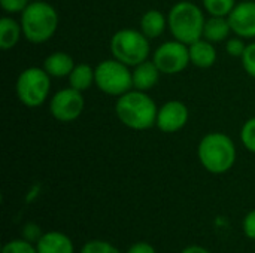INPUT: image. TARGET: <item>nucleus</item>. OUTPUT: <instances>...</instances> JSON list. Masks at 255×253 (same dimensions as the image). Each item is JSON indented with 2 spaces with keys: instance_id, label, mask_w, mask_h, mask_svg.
Here are the masks:
<instances>
[{
  "instance_id": "23",
  "label": "nucleus",
  "mask_w": 255,
  "mask_h": 253,
  "mask_svg": "<svg viewBox=\"0 0 255 253\" xmlns=\"http://www.w3.org/2000/svg\"><path fill=\"white\" fill-rule=\"evenodd\" d=\"M81 253H120L112 245L106 242H90L84 246Z\"/></svg>"
},
{
  "instance_id": "8",
  "label": "nucleus",
  "mask_w": 255,
  "mask_h": 253,
  "mask_svg": "<svg viewBox=\"0 0 255 253\" xmlns=\"http://www.w3.org/2000/svg\"><path fill=\"white\" fill-rule=\"evenodd\" d=\"M152 61L158 67V70L164 75H178L184 72L190 60V48L188 45L179 42V40H169L161 43L152 57Z\"/></svg>"
},
{
  "instance_id": "29",
  "label": "nucleus",
  "mask_w": 255,
  "mask_h": 253,
  "mask_svg": "<svg viewBox=\"0 0 255 253\" xmlns=\"http://www.w3.org/2000/svg\"><path fill=\"white\" fill-rule=\"evenodd\" d=\"M182 253H209L208 251H205L203 248H199V246H190L187 248Z\"/></svg>"
},
{
  "instance_id": "2",
  "label": "nucleus",
  "mask_w": 255,
  "mask_h": 253,
  "mask_svg": "<svg viewBox=\"0 0 255 253\" xmlns=\"http://www.w3.org/2000/svg\"><path fill=\"white\" fill-rule=\"evenodd\" d=\"M21 28L24 37L31 43L48 42L58 28V13L46 1H31L21 12Z\"/></svg>"
},
{
  "instance_id": "4",
  "label": "nucleus",
  "mask_w": 255,
  "mask_h": 253,
  "mask_svg": "<svg viewBox=\"0 0 255 253\" xmlns=\"http://www.w3.org/2000/svg\"><path fill=\"white\" fill-rule=\"evenodd\" d=\"M197 157L208 171L221 174L235 166L236 146L224 133H208L199 143Z\"/></svg>"
},
{
  "instance_id": "26",
  "label": "nucleus",
  "mask_w": 255,
  "mask_h": 253,
  "mask_svg": "<svg viewBox=\"0 0 255 253\" xmlns=\"http://www.w3.org/2000/svg\"><path fill=\"white\" fill-rule=\"evenodd\" d=\"M28 0H0V6L7 13H21L27 6Z\"/></svg>"
},
{
  "instance_id": "17",
  "label": "nucleus",
  "mask_w": 255,
  "mask_h": 253,
  "mask_svg": "<svg viewBox=\"0 0 255 253\" xmlns=\"http://www.w3.org/2000/svg\"><path fill=\"white\" fill-rule=\"evenodd\" d=\"M230 31H232V27H230L227 16H211L205 22L203 39H206L212 43H218V42L226 40L229 37Z\"/></svg>"
},
{
  "instance_id": "6",
  "label": "nucleus",
  "mask_w": 255,
  "mask_h": 253,
  "mask_svg": "<svg viewBox=\"0 0 255 253\" xmlns=\"http://www.w3.org/2000/svg\"><path fill=\"white\" fill-rule=\"evenodd\" d=\"M51 89V76L42 67H28L16 79V97L27 107L42 106Z\"/></svg>"
},
{
  "instance_id": "22",
  "label": "nucleus",
  "mask_w": 255,
  "mask_h": 253,
  "mask_svg": "<svg viewBox=\"0 0 255 253\" xmlns=\"http://www.w3.org/2000/svg\"><path fill=\"white\" fill-rule=\"evenodd\" d=\"M242 58V66L245 69V72L255 79V42L247 45Z\"/></svg>"
},
{
  "instance_id": "27",
  "label": "nucleus",
  "mask_w": 255,
  "mask_h": 253,
  "mask_svg": "<svg viewBox=\"0 0 255 253\" xmlns=\"http://www.w3.org/2000/svg\"><path fill=\"white\" fill-rule=\"evenodd\" d=\"M244 228H245V234L251 239L255 240V210H253L244 222Z\"/></svg>"
},
{
  "instance_id": "28",
  "label": "nucleus",
  "mask_w": 255,
  "mask_h": 253,
  "mask_svg": "<svg viewBox=\"0 0 255 253\" xmlns=\"http://www.w3.org/2000/svg\"><path fill=\"white\" fill-rule=\"evenodd\" d=\"M127 253H155V251L148 243H137V245L131 246V249Z\"/></svg>"
},
{
  "instance_id": "15",
  "label": "nucleus",
  "mask_w": 255,
  "mask_h": 253,
  "mask_svg": "<svg viewBox=\"0 0 255 253\" xmlns=\"http://www.w3.org/2000/svg\"><path fill=\"white\" fill-rule=\"evenodd\" d=\"M166 27H167V19L164 13L157 9L146 10L140 18V31L148 39L160 37L164 33Z\"/></svg>"
},
{
  "instance_id": "14",
  "label": "nucleus",
  "mask_w": 255,
  "mask_h": 253,
  "mask_svg": "<svg viewBox=\"0 0 255 253\" xmlns=\"http://www.w3.org/2000/svg\"><path fill=\"white\" fill-rule=\"evenodd\" d=\"M75 66L76 64L72 55H69L67 52H61V51L52 52L43 61V69L51 78H66L72 73Z\"/></svg>"
},
{
  "instance_id": "12",
  "label": "nucleus",
  "mask_w": 255,
  "mask_h": 253,
  "mask_svg": "<svg viewBox=\"0 0 255 253\" xmlns=\"http://www.w3.org/2000/svg\"><path fill=\"white\" fill-rule=\"evenodd\" d=\"M160 70L154 61H143L133 67L131 78H133V88L139 91H149L154 88L160 78Z\"/></svg>"
},
{
  "instance_id": "19",
  "label": "nucleus",
  "mask_w": 255,
  "mask_h": 253,
  "mask_svg": "<svg viewBox=\"0 0 255 253\" xmlns=\"http://www.w3.org/2000/svg\"><path fill=\"white\" fill-rule=\"evenodd\" d=\"M67 78L70 86L82 92L90 89L96 84V69H93L90 64L81 63L73 67L72 73Z\"/></svg>"
},
{
  "instance_id": "13",
  "label": "nucleus",
  "mask_w": 255,
  "mask_h": 253,
  "mask_svg": "<svg viewBox=\"0 0 255 253\" xmlns=\"http://www.w3.org/2000/svg\"><path fill=\"white\" fill-rule=\"evenodd\" d=\"M191 64L199 69H209L217 61V49L212 42L206 39H199L194 43L188 45Z\"/></svg>"
},
{
  "instance_id": "11",
  "label": "nucleus",
  "mask_w": 255,
  "mask_h": 253,
  "mask_svg": "<svg viewBox=\"0 0 255 253\" xmlns=\"http://www.w3.org/2000/svg\"><path fill=\"white\" fill-rule=\"evenodd\" d=\"M232 31L242 39L255 37V1L244 0L227 16Z\"/></svg>"
},
{
  "instance_id": "18",
  "label": "nucleus",
  "mask_w": 255,
  "mask_h": 253,
  "mask_svg": "<svg viewBox=\"0 0 255 253\" xmlns=\"http://www.w3.org/2000/svg\"><path fill=\"white\" fill-rule=\"evenodd\" d=\"M21 22L15 21L10 16H3L0 19V48L3 51L12 49L21 39Z\"/></svg>"
},
{
  "instance_id": "16",
  "label": "nucleus",
  "mask_w": 255,
  "mask_h": 253,
  "mask_svg": "<svg viewBox=\"0 0 255 253\" xmlns=\"http://www.w3.org/2000/svg\"><path fill=\"white\" fill-rule=\"evenodd\" d=\"M37 253H73V245L61 233H48L39 239Z\"/></svg>"
},
{
  "instance_id": "5",
  "label": "nucleus",
  "mask_w": 255,
  "mask_h": 253,
  "mask_svg": "<svg viewBox=\"0 0 255 253\" xmlns=\"http://www.w3.org/2000/svg\"><path fill=\"white\" fill-rule=\"evenodd\" d=\"M111 52L115 60L128 67H134L146 61L149 55V39L140 30H118L111 39Z\"/></svg>"
},
{
  "instance_id": "25",
  "label": "nucleus",
  "mask_w": 255,
  "mask_h": 253,
  "mask_svg": "<svg viewBox=\"0 0 255 253\" xmlns=\"http://www.w3.org/2000/svg\"><path fill=\"white\" fill-rule=\"evenodd\" d=\"M245 48H247V45L244 43V39L239 37V36L229 39L227 43H226V49L232 57H242L244 52H245Z\"/></svg>"
},
{
  "instance_id": "1",
  "label": "nucleus",
  "mask_w": 255,
  "mask_h": 253,
  "mask_svg": "<svg viewBox=\"0 0 255 253\" xmlns=\"http://www.w3.org/2000/svg\"><path fill=\"white\" fill-rule=\"evenodd\" d=\"M115 113L126 127L143 131L155 125L158 107L145 91L130 89L118 97L115 103Z\"/></svg>"
},
{
  "instance_id": "3",
  "label": "nucleus",
  "mask_w": 255,
  "mask_h": 253,
  "mask_svg": "<svg viewBox=\"0 0 255 253\" xmlns=\"http://www.w3.org/2000/svg\"><path fill=\"white\" fill-rule=\"evenodd\" d=\"M205 22L203 10L196 3L187 0L173 4L167 15V25L172 36L185 45H191L203 37Z\"/></svg>"
},
{
  "instance_id": "9",
  "label": "nucleus",
  "mask_w": 255,
  "mask_h": 253,
  "mask_svg": "<svg viewBox=\"0 0 255 253\" xmlns=\"http://www.w3.org/2000/svg\"><path fill=\"white\" fill-rule=\"evenodd\" d=\"M85 107V100L82 97V92L69 86L64 89H60L54 94V97L49 101V112L51 115L60 121V122H73L76 121Z\"/></svg>"
},
{
  "instance_id": "7",
  "label": "nucleus",
  "mask_w": 255,
  "mask_h": 253,
  "mask_svg": "<svg viewBox=\"0 0 255 253\" xmlns=\"http://www.w3.org/2000/svg\"><path fill=\"white\" fill-rule=\"evenodd\" d=\"M96 85L102 92L120 97L133 88L131 72L128 66L115 58L103 60L96 67Z\"/></svg>"
},
{
  "instance_id": "21",
  "label": "nucleus",
  "mask_w": 255,
  "mask_h": 253,
  "mask_svg": "<svg viewBox=\"0 0 255 253\" xmlns=\"http://www.w3.org/2000/svg\"><path fill=\"white\" fill-rule=\"evenodd\" d=\"M241 140L250 152L255 154V116L250 118L244 124L242 131H241Z\"/></svg>"
},
{
  "instance_id": "24",
  "label": "nucleus",
  "mask_w": 255,
  "mask_h": 253,
  "mask_svg": "<svg viewBox=\"0 0 255 253\" xmlns=\"http://www.w3.org/2000/svg\"><path fill=\"white\" fill-rule=\"evenodd\" d=\"M1 253H37V251L30 243H27V242L15 240V242L7 243L3 248V252Z\"/></svg>"
},
{
  "instance_id": "20",
  "label": "nucleus",
  "mask_w": 255,
  "mask_h": 253,
  "mask_svg": "<svg viewBox=\"0 0 255 253\" xmlns=\"http://www.w3.org/2000/svg\"><path fill=\"white\" fill-rule=\"evenodd\" d=\"M235 6L236 0H203V7L211 16H229Z\"/></svg>"
},
{
  "instance_id": "10",
  "label": "nucleus",
  "mask_w": 255,
  "mask_h": 253,
  "mask_svg": "<svg viewBox=\"0 0 255 253\" xmlns=\"http://www.w3.org/2000/svg\"><path fill=\"white\" fill-rule=\"evenodd\" d=\"M190 118V110L185 103L179 100H170L158 107L157 113V128L163 133H176L182 130Z\"/></svg>"
}]
</instances>
